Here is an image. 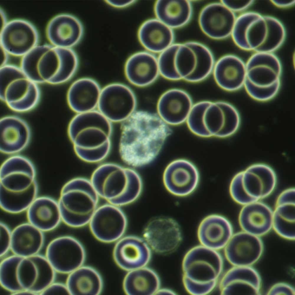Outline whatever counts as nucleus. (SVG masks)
<instances>
[{
    "label": "nucleus",
    "mask_w": 295,
    "mask_h": 295,
    "mask_svg": "<svg viewBox=\"0 0 295 295\" xmlns=\"http://www.w3.org/2000/svg\"><path fill=\"white\" fill-rule=\"evenodd\" d=\"M168 124L155 114L135 111L122 124L119 152L122 160L135 167L152 161L172 133Z\"/></svg>",
    "instance_id": "f257e3e1"
},
{
    "label": "nucleus",
    "mask_w": 295,
    "mask_h": 295,
    "mask_svg": "<svg viewBox=\"0 0 295 295\" xmlns=\"http://www.w3.org/2000/svg\"><path fill=\"white\" fill-rule=\"evenodd\" d=\"M158 58L160 74L163 77L193 83L208 77L215 62L208 47L193 41L173 43L160 53Z\"/></svg>",
    "instance_id": "f03ea898"
},
{
    "label": "nucleus",
    "mask_w": 295,
    "mask_h": 295,
    "mask_svg": "<svg viewBox=\"0 0 295 295\" xmlns=\"http://www.w3.org/2000/svg\"><path fill=\"white\" fill-rule=\"evenodd\" d=\"M78 63L77 55L72 49L44 44L37 45L22 57L20 67L38 84L55 85L70 80Z\"/></svg>",
    "instance_id": "7ed1b4c3"
},
{
    "label": "nucleus",
    "mask_w": 295,
    "mask_h": 295,
    "mask_svg": "<svg viewBox=\"0 0 295 295\" xmlns=\"http://www.w3.org/2000/svg\"><path fill=\"white\" fill-rule=\"evenodd\" d=\"M112 132V122L96 110L77 114L68 128L75 153L89 163L101 161L107 157L110 150Z\"/></svg>",
    "instance_id": "20e7f679"
},
{
    "label": "nucleus",
    "mask_w": 295,
    "mask_h": 295,
    "mask_svg": "<svg viewBox=\"0 0 295 295\" xmlns=\"http://www.w3.org/2000/svg\"><path fill=\"white\" fill-rule=\"evenodd\" d=\"M231 36L235 44L243 50L273 53L284 42L286 32L276 18L250 11L237 17Z\"/></svg>",
    "instance_id": "39448f33"
},
{
    "label": "nucleus",
    "mask_w": 295,
    "mask_h": 295,
    "mask_svg": "<svg viewBox=\"0 0 295 295\" xmlns=\"http://www.w3.org/2000/svg\"><path fill=\"white\" fill-rule=\"evenodd\" d=\"M186 122L190 131L198 136L225 138L237 132L240 117L229 103L202 101L194 104Z\"/></svg>",
    "instance_id": "423d86ee"
},
{
    "label": "nucleus",
    "mask_w": 295,
    "mask_h": 295,
    "mask_svg": "<svg viewBox=\"0 0 295 295\" xmlns=\"http://www.w3.org/2000/svg\"><path fill=\"white\" fill-rule=\"evenodd\" d=\"M90 180L99 197L119 207L135 201L142 189V179L137 172L114 163L100 165Z\"/></svg>",
    "instance_id": "0eeeda50"
},
{
    "label": "nucleus",
    "mask_w": 295,
    "mask_h": 295,
    "mask_svg": "<svg viewBox=\"0 0 295 295\" xmlns=\"http://www.w3.org/2000/svg\"><path fill=\"white\" fill-rule=\"evenodd\" d=\"M99 197L90 180L77 177L68 181L58 201L62 221L73 228L88 224L98 207Z\"/></svg>",
    "instance_id": "6e6552de"
},
{
    "label": "nucleus",
    "mask_w": 295,
    "mask_h": 295,
    "mask_svg": "<svg viewBox=\"0 0 295 295\" xmlns=\"http://www.w3.org/2000/svg\"><path fill=\"white\" fill-rule=\"evenodd\" d=\"M246 76L244 85L250 96L259 101L273 98L281 86V62L272 53L255 52L245 63Z\"/></svg>",
    "instance_id": "1a4fd4ad"
},
{
    "label": "nucleus",
    "mask_w": 295,
    "mask_h": 295,
    "mask_svg": "<svg viewBox=\"0 0 295 295\" xmlns=\"http://www.w3.org/2000/svg\"><path fill=\"white\" fill-rule=\"evenodd\" d=\"M38 84L30 78L20 67L7 64L0 68V99L11 110L24 112L39 102Z\"/></svg>",
    "instance_id": "9d476101"
},
{
    "label": "nucleus",
    "mask_w": 295,
    "mask_h": 295,
    "mask_svg": "<svg viewBox=\"0 0 295 295\" xmlns=\"http://www.w3.org/2000/svg\"><path fill=\"white\" fill-rule=\"evenodd\" d=\"M223 268L222 257L218 250L202 245L190 249L183 259V276L194 281H218Z\"/></svg>",
    "instance_id": "9b49d317"
},
{
    "label": "nucleus",
    "mask_w": 295,
    "mask_h": 295,
    "mask_svg": "<svg viewBox=\"0 0 295 295\" xmlns=\"http://www.w3.org/2000/svg\"><path fill=\"white\" fill-rule=\"evenodd\" d=\"M45 256L56 272L69 274L83 266L86 253L83 246L76 239L63 236L49 243Z\"/></svg>",
    "instance_id": "f8f14e48"
},
{
    "label": "nucleus",
    "mask_w": 295,
    "mask_h": 295,
    "mask_svg": "<svg viewBox=\"0 0 295 295\" xmlns=\"http://www.w3.org/2000/svg\"><path fill=\"white\" fill-rule=\"evenodd\" d=\"M135 96L127 86L119 83L108 84L101 89L97 108L111 122H123L135 111Z\"/></svg>",
    "instance_id": "ddd939ff"
},
{
    "label": "nucleus",
    "mask_w": 295,
    "mask_h": 295,
    "mask_svg": "<svg viewBox=\"0 0 295 295\" xmlns=\"http://www.w3.org/2000/svg\"><path fill=\"white\" fill-rule=\"evenodd\" d=\"M88 224L96 239L103 242L110 243L122 237L127 221L119 206L108 203L98 206Z\"/></svg>",
    "instance_id": "4468645a"
},
{
    "label": "nucleus",
    "mask_w": 295,
    "mask_h": 295,
    "mask_svg": "<svg viewBox=\"0 0 295 295\" xmlns=\"http://www.w3.org/2000/svg\"><path fill=\"white\" fill-rule=\"evenodd\" d=\"M56 273L45 256L38 254L22 258L17 266V278L23 289L40 295L55 281Z\"/></svg>",
    "instance_id": "2eb2a0df"
},
{
    "label": "nucleus",
    "mask_w": 295,
    "mask_h": 295,
    "mask_svg": "<svg viewBox=\"0 0 295 295\" xmlns=\"http://www.w3.org/2000/svg\"><path fill=\"white\" fill-rule=\"evenodd\" d=\"M1 30L0 46L9 55L22 57L38 45V32L28 21L12 20Z\"/></svg>",
    "instance_id": "dca6fc26"
},
{
    "label": "nucleus",
    "mask_w": 295,
    "mask_h": 295,
    "mask_svg": "<svg viewBox=\"0 0 295 295\" xmlns=\"http://www.w3.org/2000/svg\"><path fill=\"white\" fill-rule=\"evenodd\" d=\"M143 236L150 249L160 254L173 252L180 245L182 239L178 223L172 218L165 217L150 220L145 227Z\"/></svg>",
    "instance_id": "f3484780"
},
{
    "label": "nucleus",
    "mask_w": 295,
    "mask_h": 295,
    "mask_svg": "<svg viewBox=\"0 0 295 295\" xmlns=\"http://www.w3.org/2000/svg\"><path fill=\"white\" fill-rule=\"evenodd\" d=\"M200 179L196 166L189 160L180 159L173 160L167 166L163 177L167 190L175 196L184 197L193 193Z\"/></svg>",
    "instance_id": "a211bd4d"
},
{
    "label": "nucleus",
    "mask_w": 295,
    "mask_h": 295,
    "mask_svg": "<svg viewBox=\"0 0 295 295\" xmlns=\"http://www.w3.org/2000/svg\"><path fill=\"white\" fill-rule=\"evenodd\" d=\"M235 13L221 2L205 6L201 11L198 22L202 32L210 38L226 39L231 36L237 18Z\"/></svg>",
    "instance_id": "6ab92c4d"
},
{
    "label": "nucleus",
    "mask_w": 295,
    "mask_h": 295,
    "mask_svg": "<svg viewBox=\"0 0 295 295\" xmlns=\"http://www.w3.org/2000/svg\"><path fill=\"white\" fill-rule=\"evenodd\" d=\"M224 248L233 266H251L260 258L264 245L260 237L242 231L233 234Z\"/></svg>",
    "instance_id": "aec40b11"
},
{
    "label": "nucleus",
    "mask_w": 295,
    "mask_h": 295,
    "mask_svg": "<svg viewBox=\"0 0 295 295\" xmlns=\"http://www.w3.org/2000/svg\"><path fill=\"white\" fill-rule=\"evenodd\" d=\"M151 256L150 248L145 240L135 236L122 237L117 241L113 251L116 264L128 271L145 266Z\"/></svg>",
    "instance_id": "412c9836"
},
{
    "label": "nucleus",
    "mask_w": 295,
    "mask_h": 295,
    "mask_svg": "<svg viewBox=\"0 0 295 295\" xmlns=\"http://www.w3.org/2000/svg\"><path fill=\"white\" fill-rule=\"evenodd\" d=\"M261 280L251 266H233L224 275L219 283L223 295L260 294Z\"/></svg>",
    "instance_id": "4be33fe9"
},
{
    "label": "nucleus",
    "mask_w": 295,
    "mask_h": 295,
    "mask_svg": "<svg viewBox=\"0 0 295 295\" xmlns=\"http://www.w3.org/2000/svg\"><path fill=\"white\" fill-rule=\"evenodd\" d=\"M238 173L245 191L256 201L269 196L276 187V174L266 164H253Z\"/></svg>",
    "instance_id": "5701e85b"
},
{
    "label": "nucleus",
    "mask_w": 295,
    "mask_h": 295,
    "mask_svg": "<svg viewBox=\"0 0 295 295\" xmlns=\"http://www.w3.org/2000/svg\"><path fill=\"white\" fill-rule=\"evenodd\" d=\"M83 27L80 20L70 14H58L49 22L46 29L47 37L51 45L57 47L71 48L80 41Z\"/></svg>",
    "instance_id": "b1692460"
},
{
    "label": "nucleus",
    "mask_w": 295,
    "mask_h": 295,
    "mask_svg": "<svg viewBox=\"0 0 295 295\" xmlns=\"http://www.w3.org/2000/svg\"><path fill=\"white\" fill-rule=\"evenodd\" d=\"M194 104L189 94L179 88L169 89L158 101V115L166 123L178 125L186 122Z\"/></svg>",
    "instance_id": "393cba45"
},
{
    "label": "nucleus",
    "mask_w": 295,
    "mask_h": 295,
    "mask_svg": "<svg viewBox=\"0 0 295 295\" xmlns=\"http://www.w3.org/2000/svg\"><path fill=\"white\" fill-rule=\"evenodd\" d=\"M31 137L27 123L16 116L9 115L0 119V150L6 154H14L23 150Z\"/></svg>",
    "instance_id": "a878e982"
},
{
    "label": "nucleus",
    "mask_w": 295,
    "mask_h": 295,
    "mask_svg": "<svg viewBox=\"0 0 295 295\" xmlns=\"http://www.w3.org/2000/svg\"><path fill=\"white\" fill-rule=\"evenodd\" d=\"M212 73L220 88L227 91H236L244 86L246 76L245 63L236 55H225L215 63Z\"/></svg>",
    "instance_id": "bb28decb"
},
{
    "label": "nucleus",
    "mask_w": 295,
    "mask_h": 295,
    "mask_svg": "<svg viewBox=\"0 0 295 295\" xmlns=\"http://www.w3.org/2000/svg\"><path fill=\"white\" fill-rule=\"evenodd\" d=\"M233 235L230 221L224 217L217 214L205 217L197 230L200 245L218 251L224 248Z\"/></svg>",
    "instance_id": "cd10ccee"
},
{
    "label": "nucleus",
    "mask_w": 295,
    "mask_h": 295,
    "mask_svg": "<svg viewBox=\"0 0 295 295\" xmlns=\"http://www.w3.org/2000/svg\"><path fill=\"white\" fill-rule=\"evenodd\" d=\"M124 72L128 80L133 85L148 86L155 81L160 74L158 58L147 51L136 52L127 60Z\"/></svg>",
    "instance_id": "c85d7f7f"
},
{
    "label": "nucleus",
    "mask_w": 295,
    "mask_h": 295,
    "mask_svg": "<svg viewBox=\"0 0 295 295\" xmlns=\"http://www.w3.org/2000/svg\"><path fill=\"white\" fill-rule=\"evenodd\" d=\"M101 89L98 82L92 78L78 79L68 90V104L77 114L95 110L98 107Z\"/></svg>",
    "instance_id": "c756f323"
},
{
    "label": "nucleus",
    "mask_w": 295,
    "mask_h": 295,
    "mask_svg": "<svg viewBox=\"0 0 295 295\" xmlns=\"http://www.w3.org/2000/svg\"><path fill=\"white\" fill-rule=\"evenodd\" d=\"M139 41L142 46L151 53H160L174 43L173 29L157 18L145 21L137 33Z\"/></svg>",
    "instance_id": "7c9ffc66"
},
{
    "label": "nucleus",
    "mask_w": 295,
    "mask_h": 295,
    "mask_svg": "<svg viewBox=\"0 0 295 295\" xmlns=\"http://www.w3.org/2000/svg\"><path fill=\"white\" fill-rule=\"evenodd\" d=\"M273 211L266 204L259 201L243 205L239 216L242 231L260 237L272 228Z\"/></svg>",
    "instance_id": "2f4dec72"
},
{
    "label": "nucleus",
    "mask_w": 295,
    "mask_h": 295,
    "mask_svg": "<svg viewBox=\"0 0 295 295\" xmlns=\"http://www.w3.org/2000/svg\"><path fill=\"white\" fill-rule=\"evenodd\" d=\"M27 211L28 222L43 232L54 230L62 221L58 201L48 196L37 197Z\"/></svg>",
    "instance_id": "473e14b6"
},
{
    "label": "nucleus",
    "mask_w": 295,
    "mask_h": 295,
    "mask_svg": "<svg viewBox=\"0 0 295 295\" xmlns=\"http://www.w3.org/2000/svg\"><path fill=\"white\" fill-rule=\"evenodd\" d=\"M43 232L28 222L18 225L12 231L10 250L23 258L39 254L44 244Z\"/></svg>",
    "instance_id": "72a5a7b5"
},
{
    "label": "nucleus",
    "mask_w": 295,
    "mask_h": 295,
    "mask_svg": "<svg viewBox=\"0 0 295 295\" xmlns=\"http://www.w3.org/2000/svg\"><path fill=\"white\" fill-rule=\"evenodd\" d=\"M154 12L156 18L172 29H177L189 22L193 8L188 0H158L155 3Z\"/></svg>",
    "instance_id": "f704fd0d"
},
{
    "label": "nucleus",
    "mask_w": 295,
    "mask_h": 295,
    "mask_svg": "<svg viewBox=\"0 0 295 295\" xmlns=\"http://www.w3.org/2000/svg\"><path fill=\"white\" fill-rule=\"evenodd\" d=\"M65 284L71 295H98L103 286L98 271L91 267L83 266L69 274Z\"/></svg>",
    "instance_id": "c9c22d12"
},
{
    "label": "nucleus",
    "mask_w": 295,
    "mask_h": 295,
    "mask_svg": "<svg viewBox=\"0 0 295 295\" xmlns=\"http://www.w3.org/2000/svg\"><path fill=\"white\" fill-rule=\"evenodd\" d=\"M160 282L157 273L145 266L130 271L124 278L123 286L128 295L155 294Z\"/></svg>",
    "instance_id": "e433bc0d"
},
{
    "label": "nucleus",
    "mask_w": 295,
    "mask_h": 295,
    "mask_svg": "<svg viewBox=\"0 0 295 295\" xmlns=\"http://www.w3.org/2000/svg\"><path fill=\"white\" fill-rule=\"evenodd\" d=\"M295 201L276 202L273 212L272 228L281 237L295 239Z\"/></svg>",
    "instance_id": "4c0bfd02"
},
{
    "label": "nucleus",
    "mask_w": 295,
    "mask_h": 295,
    "mask_svg": "<svg viewBox=\"0 0 295 295\" xmlns=\"http://www.w3.org/2000/svg\"><path fill=\"white\" fill-rule=\"evenodd\" d=\"M23 257L13 254L4 259L0 264L1 286L11 294L23 289L17 278V266Z\"/></svg>",
    "instance_id": "58836bf2"
},
{
    "label": "nucleus",
    "mask_w": 295,
    "mask_h": 295,
    "mask_svg": "<svg viewBox=\"0 0 295 295\" xmlns=\"http://www.w3.org/2000/svg\"><path fill=\"white\" fill-rule=\"evenodd\" d=\"M229 191L232 199L240 204L243 206L256 201L245 191L238 173L235 175L231 181Z\"/></svg>",
    "instance_id": "ea45409f"
},
{
    "label": "nucleus",
    "mask_w": 295,
    "mask_h": 295,
    "mask_svg": "<svg viewBox=\"0 0 295 295\" xmlns=\"http://www.w3.org/2000/svg\"><path fill=\"white\" fill-rule=\"evenodd\" d=\"M183 283L186 291L193 295H205L212 291L216 287L218 281L203 283L192 281L183 276Z\"/></svg>",
    "instance_id": "a19ab883"
},
{
    "label": "nucleus",
    "mask_w": 295,
    "mask_h": 295,
    "mask_svg": "<svg viewBox=\"0 0 295 295\" xmlns=\"http://www.w3.org/2000/svg\"><path fill=\"white\" fill-rule=\"evenodd\" d=\"M0 256L2 257L10 250L12 231L8 226L2 222L0 223Z\"/></svg>",
    "instance_id": "79ce46f5"
},
{
    "label": "nucleus",
    "mask_w": 295,
    "mask_h": 295,
    "mask_svg": "<svg viewBox=\"0 0 295 295\" xmlns=\"http://www.w3.org/2000/svg\"><path fill=\"white\" fill-rule=\"evenodd\" d=\"M254 1L222 0L220 2L234 13L245 11L250 6Z\"/></svg>",
    "instance_id": "37998d69"
},
{
    "label": "nucleus",
    "mask_w": 295,
    "mask_h": 295,
    "mask_svg": "<svg viewBox=\"0 0 295 295\" xmlns=\"http://www.w3.org/2000/svg\"><path fill=\"white\" fill-rule=\"evenodd\" d=\"M268 295H294V287L289 284L279 282L273 285L269 289Z\"/></svg>",
    "instance_id": "c03bdc74"
},
{
    "label": "nucleus",
    "mask_w": 295,
    "mask_h": 295,
    "mask_svg": "<svg viewBox=\"0 0 295 295\" xmlns=\"http://www.w3.org/2000/svg\"><path fill=\"white\" fill-rule=\"evenodd\" d=\"M40 295H70V294L66 284L54 281L42 291L40 294Z\"/></svg>",
    "instance_id": "a18cd8bd"
},
{
    "label": "nucleus",
    "mask_w": 295,
    "mask_h": 295,
    "mask_svg": "<svg viewBox=\"0 0 295 295\" xmlns=\"http://www.w3.org/2000/svg\"><path fill=\"white\" fill-rule=\"evenodd\" d=\"M105 2L109 5L114 8H122L128 7L136 2V0H105Z\"/></svg>",
    "instance_id": "49530a36"
},
{
    "label": "nucleus",
    "mask_w": 295,
    "mask_h": 295,
    "mask_svg": "<svg viewBox=\"0 0 295 295\" xmlns=\"http://www.w3.org/2000/svg\"><path fill=\"white\" fill-rule=\"evenodd\" d=\"M270 1L273 5L281 8H286L291 7L294 6L295 3L294 0H271Z\"/></svg>",
    "instance_id": "de8ad7c7"
},
{
    "label": "nucleus",
    "mask_w": 295,
    "mask_h": 295,
    "mask_svg": "<svg viewBox=\"0 0 295 295\" xmlns=\"http://www.w3.org/2000/svg\"><path fill=\"white\" fill-rule=\"evenodd\" d=\"M1 59L0 67L5 65L7 64L8 60L9 53L2 47H1Z\"/></svg>",
    "instance_id": "09e8293b"
},
{
    "label": "nucleus",
    "mask_w": 295,
    "mask_h": 295,
    "mask_svg": "<svg viewBox=\"0 0 295 295\" xmlns=\"http://www.w3.org/2000/svg\"><path fill=\"white\" fill-rule=\"evenodd\" d=\"M12 295H37L38 294L33 292L31 291L26 289H22L17 292L11 294Z\"/></svg>",
    "instance_id": "8fccbe9b"
},
{
    "label": "nucleus",
    "mask_w": 295,
    "mask_h": 295,
    "mask_svg": "<svg viewBox=\"0 0 295 295\" xmlns=\"http://www.w3.org/2000/svg\"><path fill=\"white\" fill-rule=\"evenodd\" d=\"M165 294L170 295L176 294V293L173 291L166 289H159L156 292L155 294Z\"/></svg>",
    "instance_id": "3c124183"
},
{
    "label": "nucleus",
    "mask_w": 295,
    "mask_h": 295,
    "mask_svg": "<svg viewBox=\"0 0 295 295\" xmlns=\"http://www.w3.org/2000/svg\"><path fill=\"white\" fill-rule=\"evenodd\" d=\"M1 29H2L6 24L8 22L6 21V19L5 15L1 9Z\"/></svg>",
    "instance_id": "603ef678"
}]
</instances>
